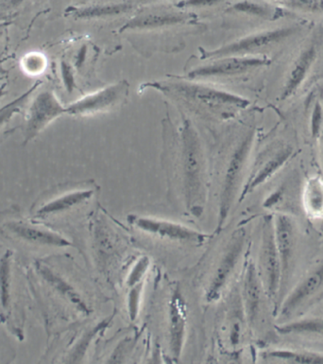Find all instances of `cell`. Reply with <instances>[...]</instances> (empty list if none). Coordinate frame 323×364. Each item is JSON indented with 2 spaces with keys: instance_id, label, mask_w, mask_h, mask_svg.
Instances as JSON below:
<instances>
[{
  "instance_id": "6da1fadb",
  "label": "cell",
  "mask_w": 323,
  "mask_h": 364,
  "mask_svg": "<svg viewBox=\"0 0 323 364\" xmlns=\"http://www.w3.org/2000/svg\"><path fill=\"white\" fill-rule=\"evenodd\" d=\"M181 170L185 205L199 216L205 202V163L201 142L190 122L182 131Z\"/></svg>"
},
{
  "instance_id": "7a4b0ae2",
  "label": "cell",
  "mask_w": 323,
  "mask_h": 364,
  "mask_svg": "<svg viewBox=\"0 0 323 364\" xmlns=\"http://www.w3.org/2000/svg\"><path fill=\"white\" fill-rule=\"evenodd\" d=\"M254 139H256L254 132H248L237 143L236 147L231 154L227 168H226L224 179H223L221 194H220L219 212H217V234H219L224 228L231 208L236 202L242 176L246 167H247L251 151H253Z\"/></svg>"
},
{
  "instance_id": "3957f363",
  "label": "cell",
  "mask_w": 323,
  "mask_h": 364,
  "mask_svg": "<svg viewBox=\"0 0 323 364\" xmlns=\"http://www.w3.org/2000/svg\"><path fill=\"white\" fill-rule=\"evenodd\" d=\"M163 90L173 92L176 96L188 100L193 105L219 112L227 109H246L251 105L250 100L230 93V92L217 90V88L191 82H174L162 84Z\"/></svg>"
},
{
  "instance_id": "277c9868",
  "label": "cell",
  "mask_w": 323,
  "mask_h": 364,
  "mask_svg": "<svg viewBox=\"0 0 323 364\" xmlns=\"http://www.w3.org/2000/svg\"><path fill=\"white\" fill-rule=\"evenodd\" d=\"M257 271L268 299L273 302L278 300L281 288V262L276 245L274 217L271 215H267L263 219Z\"/></svg>"
},
{
  "instance_id": "5b68a950",
  "label": "cell",
  "mask_w": 323,
  "mask_h": 364,
  "mask_svg": "<svg viewBox=\"0 0 323 364\" xmlns=\"http://www.w3.org/2000/svg\"><path fill=\"white\" fill-rule=\"evenodd\" d=\"M299 31L297 26H283L248 34L224 47L204 53V59H216L231 55H257L263 50L281 44L295 36Z\"/></svg>"
},
{
  "instance_id": "8992f818",
  "label": "cell",
  "mask_w": 323,
  "mask_h": 364,
  "mask_svg": "<svg viewBox=\"0 0 323 364\" xmlns=\"http://www.w3.org/2000/svg\"><path fill=\"white\" fill-rule=\"evenodd\" d=\"M271 62L270 58L263 54L220 57L207 65L195 68L191 71L190 76L207 79L233 78L268 67Z\"/></svg>"
},
{
  "instance_id": "52a82bcc",
  "label": "cell",
  "mask_w": 323,
  "mask_h": 364,
  "mask_svg": "<svg viewBox=\"0 0 323 364\" xmlns=\"http://www.w3.org/2000/svg\"><path fill=\"white\" fill-rule=\"evenodd\" d=\"M130 225L146 234L160 237V239L173 240V242L204 245L209 240V234L195 230L181 223L171 220L158 219V218L130 215L128 217Z\"/></svg>"
},
{
  "instance_id": "ba28073f",
  "label": "cell",
  "mask_w": 323,
  "mask_h": 364,
  "mask_svg": "<svg viewBox=\"0 0 323 364\" xmlns=\"http://www.w3.org/2000/svg\"><path fill=\"white\" fill-rule=\"evenodd\" d=\"M64 114H67V107L62 105L53 91H40L31 100L28 108L25 124V142L35 139L51 122Z\"/></svg>"
},
{
  "instance_id": "9c48e42d",
  "label": "cell",
  "mask_w": 323,
  "mask_h": 364,
  "mask_svg": "<svg viewBox=\"0 0 323 364\" xmlns=\"http://www.w3.org/2000/svg\"><path fill=\"white\" fill-rule=\"evenodd\" d=\"M245 242V229L241 228L234 232L219 260L212 280H211L209 289L207 292L208 302H217L221 296L223 291L227 287L231 275L234 274L236 266L241 259Z\"/></svg>"
},
{
  "instance_id": "30bf717a",
  "label": "cell",
  "mask_w": 323,
  "mask_h": 364,
  "mask_svg": "<svg viewBox=\"0 0 323 364\" xmlns=\"http://www.w3.org/2000/svg\"><path fill=\"white\" fill-rule=\"evenodd\" d=\"M293 154L292 146L285 145L263 156L254 166L250 176L243 186L239 195V202H242L248 195L253 193L256 189L275 176L290 162Z\"/></svg>"
},
{
  "instance_id": "8fae6325",
  "label": "cell",
  "mask_w": 323,
  "mask_h": 364,
  "mask_svg": "<svg viewBox=\"0 0 323 364\" xmlns=\"http://www.w3.org/2000/svg\"><path fill=\"white\" fill-rule=\"evenodd\" d=\"M274 232L280 262H281V288L280 296L287 288L294 264L297 248V228L292 218L285 214L274 217ZM279 296V297H280Z\"/></svg>"
},
{
  "instance_id": "7c38bea8",
  "label": "cell",
  "mask_w": 323,
  "mask_h": 364,
  "mask_svg": "<svg viewBox=\"0 0 323 364\" xmlns=\"http://www.w3.org/2000/svg\"><path fill=\"white\" fill-rule=\"evenodd\" d=\"M323 289V260L311 269L283 301L278 315L283 320L292 316L302 306L316 296Z\"/></svg>"
},
{
  "instance_id": "4fadbf2b",
  "label": "cell",
  "mask_w": 323,
  "mask_h": 364,
  "mask_svg": "<svg viewBox=\"0 0 323 364\" xmlns=\"http://www.w3.org/2000/svg\"><path fill=\"white\" fill-rule=\"evenodd\" d=\"M128 85L125 81L102 88L95 93L87 95L67 106V114L72 116H91L109 110L121 102L127 93Z\"/></svg>"
},
{
  "instance_id": "5bb4252c",
  "label": "cell",
  "mask_w": 323,
  "mask_h": 364,
  "mask_svg": "<svg viewBox=\"0 0 323 364\" xmlns=\"http://www.w3.org/2000/svg\"><path fill=\"white\" fill-rule=\"evenodd\" d=\"M318 56L319 46L317 43H310L307 47L302 48L288 71L287 78L283 85L281 95H280V100L285 102L298 93V91L307 82L308 76L310 75Z\"/></svg>"
},
{
  "instance_id": "9a60e30c",
  "label": "cell",
  "mask_w": 323,
  "mask_h": 364,
  "mask_svg": "<svg viewBox=\"0 0 323 364\" xmlns=\"http://www.w3.org/2000/svg\"><path fill=\"white\" fill-rule=\"evenodd\" d=\"M170 348L175 360L181 359L187 328V304L179 289L173 292L170 301Z\"/></svg>"
},
{
  "instance_id": "2e32d148",
  "label": "cell",
  "mask_w": 323,
  "mask_h": 364,
  "mask_svg": "<svg viewBox=\"0 0 323 364\" xmlns=\"http://www.w3.org/2000/svg\"><path fill=\"white\" fill-rule=\"evenodd\" d=\"M264 286L259 277L257 267L253 262L248 263L243 281V302L246 318L251 326H254L261 311Z\"/></svg>"
},
{
  "instance_id": "e0dca14e",
  "label": "cell",
  "mask_w": 323,
  "mask_h": 364,
  "mask_svg": "<svg viewBox=\"0 0 323 364\" xmlns=\"http://www.w3.org/2000/svg\"><path fill=\"white\" fill-rule=\"evenodd\" d=\"M6 228L11 234L23 242L31 245L41 246H53V247H67L72 243L67 237L61 236L55 232L48 230L28 225L21 222H10L6 223Z\"/></svg>"
},
{
  "instance_id": "ac0fdd59",
  "label": "cell",
  "mask_w": 323,
  "mask_h": 364,
  "mask_svg": "<svg viewBox=\"0 0 323 364\" xmlns=\"http://www.w3.org/2000/svg\"><path fill=\"white\" fill-rule=\"evenodd\" d=\"M94 193L95 192L93 189H76V191L67 192L43 205L39 209L38 214L40 216H48V215L59 214L70 210L92 199Z\"/></svg>"
},
{
  "instance_id": "d6986e66",
  "label": "cell",
  "mask_w": 323,
  "mask_h": 364,
  "mask_svg": "<svg viewBox=\"0 0 323 364\" xmlns=\"http://www.w3.org/2000/svg\"><path fill=\"white\" fill-rule=\"evenodd\" d=\"M302 206L307 216L313 220L323 219V178L310 177L305 183L302 195Z\"/></svg>"
},
{
  "instance_id": "ffe728a7",
  "label": "cell",
  "mask_w": 323,
  "mask_h": 364,
  "mask_svg": "<svg viewBox=\"0 0 323 364\" xmlns=\"http://www.w3.org/2000/svg\"><path fill=\"white\" fill-rule=\"evenodd\" d=\"M283 335L323 338V317H307L284 323L277 328Z\"/></svg>"
},
{
  "instance_id": "44dd1931",
  "label": "cell",
  "mask_w": 323,
  "mask_h": 364,
  "mask_svg": "<svg viewBox=\"0 0 323 364\" xmlns=\"http://www.w3.org/2000/svg\"><path fill=\"white\" fill-rule=\"evenodd\" d=\"M39 272L43 275V277L51 286L54 287V289L58 291L59 294H61L62 296L65 297V299L73 304L80 311L87 314L89 312V309H88L87 304H85L81 295L73 289L72 286H70V284L65 282L64 279H62L61 277L54 274L50 269L44 267V266H40Z\"/></svg>"
},
{
  "instance_id": "7402d4cb",
  "label": "cell",
  "mask_w": 323,
  "mask_h": 364,
  "mask_svg": "<svg viewBox=\"0 0 323 364\" xmlns=\"http://www.w3.org/2000/svg\"><path fill=\"white\" fill-rule=\"evenodd\" d=\"M265 357L287 363H323V353L304 349H273L265 353Z\"/></svg>"
},
{
  "instance_id": "603a6c76",
  "label": "cell",
  "mask_w": 323,
  "mask_h": 364,
  "mask_svg": "<svg viewBox=\"0 0 323 364\" xmlns=\"http://www.w3.org/2000/svg\"><path fill=\"white\" fill-rule=\"evenodd\" d=\"M39 85L40 82H36L33 87L26 90L24 93L19 95L18 97L11 100L7 105L0 107V136L4 133L13 117H16V114L25 107L31 95L39 87Z\"/></svg>"
},
{
  "instance_id": "cb8c5ba5",
  "label": "cell",
  "mask_w": 323,
  "mask_h": 364,
  "mask_svg": "<svg viewBox=\"0 0 323 364\" xmlns=\"http://www.w3.org/2000/svg\"><path fill=\"white\" fill-rule=\"evenodd\" d=\"M111 318L113 317H108L106 319L102 320V322L97 323L94 328H90L89 331H87L82 335L81 339H80L79 342L74 346L73 350L71 351L70 360H68L70 362L78 363L84 359L92 341L95 339L101 332L104 331L105 329L108 328V326H110Z\"/></svg>"
},
{
  "instance_id": "d4e9b609",
  "label": "cell",
  "mask_w": 323,
  "mask_h": 364,
  "mask_svg": "<svg viewBox=\"0 0 323 364\" xmlns=\"http://www.w3.org/2000/svg\"><path fill=\"white\" fill-rule=\"evenodd\" d=\"M182 16H151L142 17L140 19L133 20L126 28H139V30H150V28H158L165 27V26H171L178 24L182 22Z\"/></svg>"
},
{
  "instance_id": "484cf974",
  "label": "cell",
  "mask_w": 323,
  "mask_h": 364,
  "mask_svg": "<svg viewBox=\"0 0 323 364\" xmlns=\"http://www.w3.org/2000/svg\"><path fill=\"white\" fill-rule=\"evenodd\" d=\"M11 252L0 259V305L3 309L9 308L11 287Z\"/></svg>"
},
{
  "instance_id": "4316f807",
  "label": "cell",
  "mask_w": 323,
  "mask_h": 364,
  "mask_svg": "<svg viewBox=\"0 0 323 364\" xmlns=\"http://www.w3.org/2000/svg\"><path fill=\"white\" fill-rule=\"evenodd\" d=\"M234 10L239 13L247 14V16L258 17L263 19L278 18L281 11L276 9L268 7V6L259 4L256 2L244 1L240 2L234 6Z\"/></svg>"
},
{
  "instance_id": "83f0119b",
  "label": "cell",
  "mask_w": 323,
  "mask_h": 364,
  "mask_svg": "<svg viewBox=\"0 0 323 364\" xmlns=\"http://www.w3.org/2000/svg\"><path fill=\"white\" fill-rule=\"evenodd\" d=\"M281 4L288 10L323 14V0H284Z\"/></svg>"
},
{
  "instance_id": "f1b7e54d",
  "label": "cell",
  "mask_w": 323,
  "mask_h": 364,
  "mask_svg": "<svg viewBox=\"0 0 323 364\" xmlns=\"http://www.w3.org/2000/svg\"><path fill=\"white\" fill-rule=\"evenodd\" d=\"M150 267V259L148 257H141L128 273L127 279H126V286L128 288L137 285V284L144 282L146 275H147Z\"/></svg>"
},
{
  "instance_id": "f546056e",
  "label": "cell",
  "mask_w": 323,
  "mask_h": 364,
  "mask_svg": "<svg viewBox=\"0 0 323 364\" xmlns=\"http://www.w3.org/2000/svg\"><path fill=\"white\" fill-rule=\"evenodd\" d=\"M144 282L137 284V285L128 288L130 291L128 292L127 309L128 318L133 322L137 319L139 315Z\"/></svg>"
},
{
  "instance_id": "4dcf8cb0",
  "label": "cell",
  "mask_w": 323,
  "mask_h": 364,
  "mask_svg": "<svg viewBox=\"0 0 323 364\" xmlns=\"http://www.w3.org/2000/svg\"><path fill=\"white\" fill-rule=\"evenodd\" d=\"M323 133V105L316 100L310 114V134L313 139H321Z\"/></svg>"
},
{
  "instance_id": "1f68e13d",
  "label": "cell",
  "mask_w": 323,
  "mask_h": 364,
  "mask_svg": "<svg viewBox=\"0 0 323 364\" xmlns=\"http://www.w3.org/2000/svg\"><path fill=\"white\" fill-rule=\"evenodd\" d=\"M126 10H127V6L125 5L107 6V7L91 8L80 11L77 16L81 18H93V17L114 16Z\"/></svg>"
},
{
  "instance_id": "d6a6232c",
  "label": "cell",
  "mask_w": 323,
  "mask_h": 364,
  "mask_svg": "<svg viewBox=\"0 0 323 364\" xmlns=\"http://www.w3.org/2000/svg\"><path fill=\"white\" fill-rule=\"evenodd\" d=\"M61 71L62 80H64L65 87L68 92H72L75 87V80H74L72 68L67 63L62 62Z\"/></svg>"
},
{
  "instance_id": "836d02e7",
  "label": "cell",
  "mask_w": 323,
  "mask_h": 364,
  "mask_svg": "<svg viewBox=\"0 0 323 364\" xmlns=\"http://www.w3.org/2000/svg\"><path fill=\"white\" fill-rule=\"evenodd\" d=\"M217 0H191L190 2H188V4L190 5H207V4H212V3L216 2Z\"/></svg>"
},
{
  "instance_id": "e575fe53",
  "label": "cell",
  "mask_w": 323,
  "mask_h": 364,
  "mask_svg": "<svg viewBox=\"0 0 323 364\" xmlns=\"http://www.w3.org/2000/svg\"><path fill=\"white\" fill-rule=\"evenodd\" d=\"M85 54H87V48L85 47H82L81 51L78 54V60H77V65H82V63L84 61Z\"/></svg>"
},
{
  "instance_id": "d590c367",
  "label": "cell",
  "mask_w": 323,
  "mask_h": 364,
  "mask_svg": "<svg viewBox=\"0 0 323 364\" xmlns=\"http://www.w3.org/2000/svg\"><path fill=\"white\" fill-rule=\"evenodd\" d=\"M321 139H322L321 156H322V170H323V133L322 134Z\"/></svg>"
},
{
  "instance_id": "8d00e7d4",
  "label": "cell",
  "mask_w": 323,
  "mask_h": 364,
  "mask_svg": "<svg viewBox=\"0 0 323 364\" xmlns=\"http://www.w3.org/2000/svg\"><path fill=\"white\" fill-rule=\"evenodd\" d=\"M271 1L281 3L284 1V0H271Z\"/></svg>"
},
{
  "instance_id": "74e56055",
  "label": "cell",
  "mask_w": 323,
  "mask_h": 364,
  "mask_svg": "<svg viewBox=\"0 0 323 364\" xmlns=\"http://www.w3.org/2000/svg\"><path fill=\"white\" fill-rule=\"evenodd\" d=\"M2 36V31H0V38H1Z\"/></svg>"
}]
</instances>
